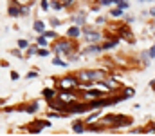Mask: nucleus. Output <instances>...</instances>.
Instances as JSON below:
<instances>
[{
	"instance_id": "1",
	"label": "nucleus",
	"mask_w": 155,
	"mask_h": 136,
	"mask_svg": "<svg viewBox=\"0 0 155 136\" xmlns=\"http://www.w3.org/2000/svg\"><path fill=\"white\" fill-rule=\"evenodd\" d=\"M103 124L110 125L114 129H119V127H130L134 124V120L130 116H123V114H108L103 118Z\"/></svg>"
},
{
	"instance_id": "2",
	"label": "nucleus",
	"mask_w": 155,
	"mask_h": 136,
	"mask_svg": "<svg viewBox=\"0 0 155 136\" xmlns=\"http://www.w3.org/2000/svg\"><path fill=\"white\" fill-rule=\"evenodd\" d=\"M72 38H63V40H58L56 44L52 45V51H54V54H58V56H65V58H69L72 53H74V44L71 42Z\"/></svg>"
},
{
	"instance_id": "3",
	"label": "nucleus",
	"mask_w": 155,
	"mask_h": 136,
	"mask_svg": "<svg viewBox=\"0 0 155 136\" xmlns=\"http://www.w3.org/2000/svg\"><path fill=\"white\" fill-rule=\"evenodd\" d=\"M79 78V82H88V84H97L105 78V73L103 71H94V69H81L79 73L76 75Z\"/></svg>"
},
{
	"instance_id": "4",
	"label": "nucleus",
	"mask_w": 155,
	"mask_h": 136,
	"mask_svg": "<svg viewBox=\"0 0 155 136\" xmlns=\"http://www.w3.org/2000/svg\"><path fill=\"white\" fill-rule=\"evenodd\" d=\"M83 38H85L88 44H97V42L101 40V33H99V31H94V29L83 27Z\"/></svg>"
},
{
	"instance_id": "5",
	"label": "nucleus",
	"mask_w": 155,
	"mask_h": 136,
	"mask_svg": "<svg viewBox=\"0 0 155 136\" xmlns=\"http://www.w3.org/2000/svg\"><path fill=\"white\" fill-rule=\"evenodd\" d=\"M45 127H51V122H33V124L27 125V131L31 134H38L40 131L45 129Z\"/></svg>"
},
{
	"instance_id": "6",
	"label": "nucleus",
	"mask_w": 155,
	"mask_h": 136,
	"mask_svg": "<svg viewBox=\"0 0 155 136\" xmlns=\"http://www.w3.org/2000/svg\"><path fill=\"white\" fill-rule=\"evenodd\" d=\"M81 35H83V27H79V26H76V24H74V26H71V27L67 29V37H69V38H72V40L79 38Z\"/></svg>"
},
{
	"instance_id": "7",
	"label": "nucleus",
	"mask_w": 155,
	"mask_h": 136,
	"mask_svg": "<svg viewBox=\"0 0 155 136\" xmlns=\"http://www.w3.org/2000/svg\"><path fill=\"white\" fill-rule=\"evenodd\" d=\"M101 51H103V45L90 44V45H87V47L81 51V54H97V53H101Z\"/></svg>"
},
{
	"instance_id": "8",
	"label": "nucleus",
	"mask_w": 155,
	"mask_h": 136,
	"mask_svg": "<svg viewBox=\"0 0 155 136\" xmlns=\"http://www.w3.org/2000/svg\"><path fill=\"white\" fill-rule=\"evenodd\" d=\"M7 15H9V16H20V15H22V4L15 2V4L7 9Z\"/></svg>"
},
{
	"instance_id": "9",
	"label": "nucleus",
	"mask_w": 155,
	"mask_h": 136,
	"mask_svg": "<svg viewBox=\"0 0 155 136\" xmlns=\"http://www.w3.org/2000/svg\"><path fill=\"white\" fill-rule=\"evenodd\" d=\"M72 131H74L76 134H81V133H85V131H87V125H85L81 120H76V122L72 124Z\"/></svg>"
},
{
	"instance_id": "10",
	"label": "nucleus",
	"mask_w": 155,
	"mask_h": 136,
	"mask_svg": "<svg viewBox=\"0 0 155 136\" xmlns=\"http://www.w3.org/2000/svg\"><path fill=\"white\" fill-rule=\"evenodd\" d=\"M20 111H25L29 114H35V113H38V102H31V103H27V107H20Z\"/></svg>"
},
{
	"instance_id": "11",
	"label": "nucleus",
	"mask_w": 155,
	"mask_h": 136,
	"mask_svg": "<svg viewBox=\"0 0 155 136\" xmlns=\"http://www.w3.org/2000/svg\"><path fill=\"white\" fill-rule=\"evenodd\" d=\"M41 94H43V98L49 102V100H52V98H58V92L56 89H49V87H45V89L41 91Z\"/></svg>"
},
{
	"instance_id": "12",
	"label": "nucleus",
	"mask_w": 155,
	"mask_h": 136,
	"mask_svg": "<svg viewBox=\"0 0 155 136\" xmlns=\"http://www.w3.org/2000/svg\"><path fill=\"white\" fill-rule=\"evenodd\" d=\"M83 96L85 98H101L103 92L101 91H83Z\"/></svg>"
},
{
	"instance_id": "13",
	"label": "nucleus",
	"mask_w": 155,
	"mask_h": 136,
	"mask_svg": "<svg viewBox=\"0 0 155 136\" xmlns=\"http://www.w3.org/2000/svg\"><path fill=\"white\" fill-rule=\"evenodd\" d=\"M72 22L76 24V26H79V27H85V24H87V20H85V15L81 13V15H76L74 18H72Z\"/></svg>"
},
{
	"instance_id": "14",
	"label": "nucleus",
	"mask_w": 155,
	"mask_h": 136,
	"mask_svg": "<svg viewBox=\"0 0 155 136\" xmlns=\"http://www.w3.org/2000/svg\"><path fill=\"white\" fill-rule=\"evenodd\" d=\"M33 29H35L38 35H41V33L45 31V24H43L41 20H35V24H33Z\"/></svg>"
},
{
	"instance_id": "15",
	"label": "nucleus",
	"mask_w": 155,
	"mask_h": 136,
	"mask_svg": "<svg viewBox=\"0 0 155 136\" xmlns=\"http://www.w3.org/2000/svg\"><path fill=\"white\" fill-rule=\"evenodd\" d=\"M51 7L54 11H61V9H65V4L61 0H51Z\"/></svg>"
},
{
	"instance_id": "16",
	"label": "nucleus",
	"mask_w": 155,
	"mask_h": 136,
	"mask_svg": "<svg viewBox=\"0 0 155 136\" xmlns=\"http://www.w3.org/2000/svg\"><path fill=\"white\" fill-rule=\"evenodd\" d=\"M119 44V38H112L110 42H105L103 44V51H108V49H114L116 45Z\"/></svg>"
},
{
	"instance_id": "17",
	"label": "nucleus",
	"mask_w": 155,
	"mask_h": 136,
	"mask_svg": "<svg viewBox=\"0 0 155 136\" xmlns=\"http://www.w3.org/2000/svg\"><path fill=\"white\" fill-rule=\"evenodd\" d=\"M52 64H54V65H58V67H67V65H69V62H63V60H61V56H58V54L52 58Z\"/></svg>"
},
{
	"instance_id": "18",
	"label": "nucleus",
	"mask_w": 155,
	"mask_h": 136,
	"mask_svg": "<svg viewBox=\"0 0 155 136\" xmlns=\"http://www.w3.org/2000/svg\"><path fill=\"white\" fill-rule=\"evenodd\" d=\"M112 4H116L117 7H121V9H128L130 7V4L126 0H112Z\"/></svg>"
},
{
	"instance_id": "19",
	"label": "nucleus",
	"mask_w": 155,
	"mask_h": 136,
	"mask_svg": "<svg viewBox=\"0 0 155 136\" xmlns=\"http://www.w3.org/2000/svg\"><path fill=\"white\" fill-rule=\"evenodd\" d=\"M150 60H152V56H150V53H148V51L141 53V62H143L144 65H148V64H150Z\"/></svg>"
},
{
	"instance_id": "20",
	"label": "nucleus",
	"mask_w": 155,
	"mask_h": 136,
	"mask_svg": "<svg viewBox=\"0 0 155 136\" xmlns=\"http://www.w3.org/2000/svg\"><path fill=\"white\" fill-rule=\"evenodd\" d=\"M36 44L41 45V47H45V45L49 44V38H47V37H43V35H40L38 38H36Z\"/></svg>"
},
{
	"instance_id": "21",
	"label": "nucleus",
	"mask_w": 155,
	"mask_h": 136,
	"mask_svg": "<svg viewBox=\"0 0 155 136\" xmlns=\"http://www.w3.org/2000/svg\"><path fill=\"white\" fill-rule=\"evenodd\" d=\"M33 54H38V47H36V45H29V47H27V58L33 56Z\"/></svg>"
},
{
	"instance_id": "22",
	"label": "nucleus",
	"mask_w": 155,
	"mask_h": 136,
	"mask_svg": "<svg viewBox=\"0 0 155 136\" xmlns=\"http://www.w3.org/2000/svg\"><path fill=\"white\" fill-rule=\"evenodd\" d=\"M27 47H29V42H27V40H24V38H20V40H18V49H22V51H24V49H27Z\"/></svg>"
},
{
	"instance_id": "23",
	"label": "nucleus",
	"mask_w": 155,
	"mask_h": 136,
	"mask_svg": "<svg viewBox=\"0 0 155 136\" xmlns=\"http://www.w3.org/2000/svg\"><path fill=\"white\" fill-rule=\"evenodd\" d=\"M41 35H43V37H47L49 40H52V38H56V33H54V31H43Z\"/></svg>"
},
{
	"instance_id": "24",
	"label": "nucleus",
	"mask_w": 155,
	"mask_h": 136,
	"mask_svg": "<svg viewBox=\"0 0 155 136\" xmlns=\"http://www.w3.org/2000/svg\"><path fill=\"white\" fill-rule=\"evenodd\" d=\"M123 11H124V9L117 7V9H112V11H110V15H112V16H121V15H123Z\"/></svg>"
},
{
	"instance_id": "25",
	"label": "nucleus",
	"mask_w": 155,
	"mask_h": 136,
	"mask_svg": "<svg viewBox=\"0 0 155 136\" xmlns=\"http://www.w3.org/2000/svg\"><path fill=\"white\" fill-rule=\"evenodd\" d=\"M36 76H38V71H29V73L25 75L27 80H33V78H36Z\"/></svg>"
},
{
	"instance_id": "26",
	"label": "nucleus",
	"mask_w": 155,
	"mask_h": 136,
	"mask_svg": "<svg viewBox=\"0 0 155 136\" xmlns=\"http://www.w3.org/2000/svg\"><path fill=\"white\" fill-rule=\"evenodd\" d=\"M123 96H124V98H130V96H134V89H132V87H126Z\"/></svg>"
},
{
	"instance_id": "27",
	"label": "nucleus",
	"mask_w": 155,
	"mask_h": 136,
	"mask_svg": "<svg viewBox=\"0 0 155 136\" xmlns=\"http://www.w3.org/2000/svg\"><path fill=\"white\" fill-rule=\"evenodd\" d=\"M40 4H41V9H43V11H49V2H47V0H41Z\"/></svg>"
},
{
	"instance_id": "28",
	"label": "nucleus",
	"mask_w": 155,
	"mask_h": 136,
	"mask_svg": "<svg viewBox=\"0 0 155 136\" xmlns=\"http://www.w3.org/2000/svg\"><path fill=\"white\" fill-rule=\"evenodd\" d=\"M99 5H112V0H97Z\"/></svg>"
},
{
	"instance_id": "29",
	"label": "nucleus",
	"mask_w": 155,
	"mask_h": 136,
	"mask_svg": "<svg viewBox=\"0 0 155 136\" xmlns=\"http://www.w3.org/2000/svg\"><path fill=\"white\" fill-rule=\"evenodd\" d=\"M38 56H49V51L47 49H38Z\"/></svg>"
},
{
	"instance_id": "30",
	"label": "nucleus",
	"mask_w": 155,
	"mask_h": 136,
	"mask_svg": "<svg viewBox=\"0 0 155 136\" xmlns=\"http://www.w3.org/2000/svg\"><path fill=\"white\" fill-rule=\"evenodd\" d=\"M51 24H52V27H58V26H60L61 22H60L58 18H51Z\"/></svg>"
},
{
	"instance_id": "31",
	"label": "nucleus",
	"mask_w": 155,
	"mask_h": 136,
	"mask_svg": "<svg viewBox=\"0 0 155 136\" xmlns=\"http://www.w3.org/2000/svg\"><path fill=\"white\" fill-rule=\"evenodd\" d=\"M18 78H20V75H18L16 71H11V80H15V82H16Z\"/></svg>"
},
{
	"instance_id": "32",
	"label": "nucleus",
	"mask_w": 155,
	"mask_h": 136,
	"mask_svg": "<svg viewBox=\"0 0 155 136\" xmlns=\"http://www.w3.org/2000/svg\"><path fill=\"white\" fill-rule=\"evenodd\" d=\"M63 4H65V7H71V5H74V2L76 0H61Z\"/></svg>"
},
{
	"instance_id": "33",
	"label": "nucleus",
	"mask_w": 155,
	"mask_h": 136,
	"mask_svg": "<svg viewBox=\"0 0 155 136\" xmlns=\"http://www.w3.org/2000/svg\"><path fill=\"white\" fill-rule=\"evenodd\" d=\"M11 54H13V56H16V58H22V53H20L18 49H15V51H11Z\"/></svg>"
},
{
	"instance_id": "34",
	"label": "nucleus",
	"mask_w": 155,
	"mask_h": 136,
	"mask_svg": "<svg viewBox=\"0 0 155 136\" xmlns=\"http://www.w3.org/2000/svg\"><path fill=\"white\" fill-rule=\"evenodd\" d=\"M148 53H150V56H152V58H155V44L148 49Z\"/></svg>"
},
{
	"instance_id": "35",
	"label": "nucleus",
	"mask_w": 155,
	"mask_h": 136,
	"mask_svg": "<svg viewBox=\"0 0 155 136\" xmlns=\"http://www.w3.org/2000/svg\"><path fill=\"white\" fill-rule=\"evenodd\" d=\"M134 20H135V18H134V16H126V24H132V22H134Z\"/></svg>"
},
{
	"instance_id": "36",
	"label": "nucleus",
	"mask_w": 155,
	"mask_h": 136,
	"mask_svg": "<svg viewBox=\"0 0 155 136\" xmlns=\"http://www.w3.org/2000/svg\"><path fill=\"white\" fill-rule=\"evenodd\" d=\"M150 87H152V91H153V92H155V78H153V80H152V82H150Z\"/></svg>"
},
{
	"instance_id": "37",
	"label": "nucleus",
	"mask_w": 155,
	"mask_h": 136,
	"mask_svg": "<svg viewBox=\"0 0 155 136\" xmlns=\"http://www.w3.org/2000/svg\"><path fill=\"white\" fill-rule=\"evenodd\" d=\"M150 15H152V16H155V7H152V9H150Z\"/></svg>"
},
{
	"instance_id": "38",
	"label": "nucleus",
	"mask_w": 155,
	"mask_h": 136,
	"mask_svg": "<svg viewBox=\"0 0 155 136\" xmlns=\"http://www.w3.org/2000/svg\"><path fill=\"white\" fill-rule=\"evenodd\" d=\"M139 2H152V0H139Z\"/></svg>"
},
{
	"instance_id": "39",
	"label": "nucleus",
	"mask_w": 155,
	"mask_h": 136,
	"mask_svg": "<svg viewBox=\"0 0 155 136\" xmlns=\"http://www.w3.org/2000/svg\"><path fill=\"white\" fill-rule=\"evenodd\" d=\"M153 22H155V20H153Z\"/></svg>"
}]
</instances>
